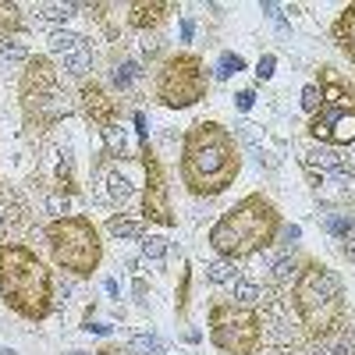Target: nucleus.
Masks as SVG:
<instances>
[{
    "mask_svg": "<svg viewBox=\"0 0 355 355\" xmlns=\"http://www.w3.org/2000/svg\"><path fill=\"white\" fill-rule=\"evenodd\" d=\"M185 185L196 196H220L239 178V153L234 139L217 121H199L185 135V157H182Z\"/></svg>",
    "mask_w": 355,
    "mask_h": 355,
    "instance_id": "1",
    "label": "nucleus"
},
{
    "mask_svg": "<svg viewBox=\"0 0 355 355\" xmlns=\"http://www.w3.org/2000/svg\"><path fill=\"white\" fill-rule=\"evenodd\" d=\"M0 295L25 320H43L50 313V270L36 252L0 242Z\"/></svg>",
    "mask_w": 355,
    "mask_h": 355,
    "instance_id": "2",
    "label": "nucleus"
},
{
    "mask_svg": "<svg viewBox=\"0 0 355 355\" xmlns=\"http://www.w3.org/2000/svg\"><path fill=\"white\" fill-rule=\"evenodd\" d=\"M274 234H277L274 206L263 196H245L234 210H227L214 224L210 245L227 259H239V256H252L256 249H266L274 242Z\"/></svg>",
    "mask_w": 355,
    "mask_h": 355,
    "instance_id": "3",
    "label": "nucleus"
},
{
    "mask_svg": "<svg viewBox=\"0 0 355 355\" xmlns=\"http://www.w3.org/2000/svg\"><path fill=\"white\" fill-rule=\"evenodd\" d=\"M295 306H299V316L313 334H331L341 323V313H345L341 281L327 270V266L309 263L299 274V284H295Z\"/></svg>",
    "mask_w": 355,
    "mask_h": 355,
    "instance_id": "4",
    "label": "nucleus"
},
{
    "mask_svg": "<svg viewBox=\"0 0 355 355\" xmlns=\"http://www.w3.org/2000/svg\"><path fill=\"white\" fill-rule=\"evenodd\" d=\"M50 252H53V263L61 270H71V274H93L100 266V234L93 227L89 217H61L53 220L50 231Z\"/></svg>",
    "mask_w": 355,
    "mask_h": 355,
    "instance_id": "5",
    "label": "nucleus"
},
{
    "mask_svg": "<svg viewBox=\"0 0 355 355\" xmlns=\"http://www.w3.org/2000/svg\"><path fill=\"white\" fill-rule=\"evenodd\" d=\"M206 96V71L196 53H174L160 68L157 100L167 107H192Z\"/></svg>",
    "mask_w": 355,
    "mask_h": 355,
    "instance_id": "6",
    "label": "nucleus"
},
{
    "mask_svg": "<svg viewBox=\"0 0 355 355\" xmlns=\"http://www.w3.org/2000/svg\"><path fill=\"white\" fill-rule=\"evenodd\" d=\"M309 132H313V139L334 142V146L355 142V85L334 82L327 93H323V103L313 117Z\"/></svg>",
    "mask_w": 355,
    "mask_h": 355,
    "instance_id": "7",
    "label": "nucleus"
},
{
    "mask_svg": "<svg viewBox=\"0 0 355 355\" xmlns=\"http://www.w3.org/2000/svg\"><path fill=\"white\" fill-rule=\"evenodd\" d=\"M210 334L227 355H252L259 345V320L245 309L217 306L210 313Z\"/></svg>",
    "mask_w": 355,
    "mask_h": 355,
    "instance_id": "8",
    "label": "nucleus"
},
{
    "mask_svg": "<svg viewBox=\"0 0 355 355\" xmlns=\"http://www.w3.org/2000/svg\"><path fill=\"white\" fill-rule=\"evenodd\" d=\"M146 217L171 227L174 217H171V202H167V182H164V167L160 160L146 150Z\"/></svg>",
    "mask_w": 355,
    "mask_h": 355,
    "instance_id": "9",
    "label": "nucleus"
},
{
    "mask_svg": "<svg viewBox=\"0 0 355 355\" xmlns=\"http://www.w3.org/2000/svg\"><path fill=\"white\" fill-rule=\"evenodd\" d=\"M82 100H85V114H89V121H96L100 128H110L114 125V103L103 96V89H96V85H85L82 89Z\"/></svg>",
    "mask_w": 355,
    "mask_h": 355,
    "instance_id": "10",
    "label": "nucleus"
},
{
    "mask_svg": "<svg viewBox=\"0 0 355 355\" xmlns=\"http://www.w3.org/2000/svg\"><path fill=\"white\" fill-rule=\"evenodd\" d=\"M334 40L341 43V50L355 61V4L341 11V18H338V25H334Z\"/></svg>",
    "mask_w": 355,
    "mask_h": 355,
    "instance_id": "11",
    "label": "nucleus"
},
{
    "mask_svg": "<svg viewBox=\"0 0 355 355\" xmlns=\"http://www.w3.org/2000/svg\"><path fill=\"white\" fill-rule=\"evenodd\" d=\"M306 164H309V167H320V171L338 174V171H345L348 157L338 153V150H327V146H320V150H309V153H306Z\"/></svg>",
    "mask_w": 355,
    "mask_h": 355,
    "instance_id": "12",
    "label": "nucleus"
},
{
    "mask_svg": "<svg viewBox=\"0 0 355 355\" xmlns=\"http://www.w3.org/2000/svg\"><path fill=\"white\" fill-rule=\"evenodd\" d=\"M107 231L114 234V239H139L142 234V220H135V217H110V224H107Z\"/></svg>",
    "mask_w": 355,
    "mask_h": 355,
    "instance_id": "13",
    "label": "nucleus"
},
{
    "mask_svg": "<svg viewBox=\"0 0 355 355\" xmlns=\"http://www.w3.org/2000/svg\"><path fill=\"white\" fill-rule=\"evenodd\" d=\"M82 46H85V40H82L78 33H53V36H50V50H53V53H64V57H68V53H75V50H82Z\"/></svg>",
    "mask_w": 355,
    "mask_h": 355,
    "instance_id": "14",
    "label": "nucleus"
},
{
    "mask_svg": "<svg viewBox=\"0 0 355 355\" xmlns=\"http://www.w3.org/2000/svg\"><path fill=\"white\" fill-rule=\"evenodd\" d=\"M132 192H135V189H132V182H128L125 174H117V171H114V174L107 178V196H110L114 202H128Z\"/></svg>",
    "mask_w": 355,
    "mask_h": 355,
    "instance_id": "15",
    "label": "nucleus"
},
{
    "mask_svg": "<svg viewBox=\"0 0 355 355\" xmlns=\"http://www.w3.org/2000/svg\"><path fill=\"white\" fill-rule=\"evenodd\" d=\"M89 68H93V50L89 46H82V50H75V53H68L64 57V71H71V75H85Z\"/></svg>",
    "mask_w": 355,
    "mask_h": 355,
    "instance_id": "16",
    "label": "nucleus"
},
{
    "mask_svg": "<svg viewBox=\"0 0 355 355\" xmlns=\"http://www.w3.org/2000/svg\"><path fill=\"white\" fill-rule=\"evenodd\" d=\"M160 11H167V4H135L132 25H135V28H146V25H157V21H160Z\"/></svg>",
    "mask_w": 355,
    "mask_h": 355,
    "instance_id": "17",
    "label": "nucleus"
},
{
    "mask_svg": "<svg viewBox=\"0 0 355 355\" xmlns=\"http://www.w3.org/2000/svg\"><path fill=\"white\" fill-rule=\"evenodd\" d=\"M210 281L214 284H239V266L227 263V259H217L210 266Z\"/></svg>",
    "mask_w": 355,
    "mask_h": 355,
    "instance_id": "18",
    "label": "nucleus"
},
{
    "mask_svg": "<svg viewBox=\"0 0 355 355\" xmlns=\"http://www.w3.org/2000/svg\"><path fill=\"white\" fill-rule=\"evenodd\" d=\"M132 348H135L139 355H164V352H167V345H164L157 334H135V338H132Z\"/></svg>",
    "mask_w": 355,
    "mask_h": 355,
    "instance_id": "19",
    "label": "nucleus"
},
{
    "mask_svg": "<svg viewBox=\"0 0 355 355\" xmlns=\"http://www.w3.org/2000/svg\"><path fill=\"white\" fill-rule=\"evenodd\" d=\"M36 15H40L43 21H68V18L75 15V4H40Z\"/></svg>",
    "mask_w": 355,
    "mask_h": 355,
    "instance_id": "20",
    "label": "nucleus"
},
{
    "mask_svg": "<svg viewBox=\"0 0 355 355\" xmlns=\"http://www.w3.org/2000/svg\"><path fill=\"white\" fill-rule=\"evenodd\" d=\"M142 256L150 259V266H160L164 256H167V242L157 239V234H153V239H146V242H142Z\"/></svg>",
    "mask_w": 355,
    "mask_h": 355,
    "instance_id": "21",
    "label": "nucleus"
},
{
    "mask_svg": "<svg viewBox=\"0 0 355 355\" xmlns=\"http://www.w3.org/2000/svg\"><path fill=\"white\" fill-rule=\"evenodd\" d=\"M234 302H239V306H252V302H259V288L249 284V281H239V284H234Z\"/></svg>",
    "mask_w": 355,
    "mask_h": 355,
    "instance_id": "22",
    "label": "nucleus"
},
{
    "mask_svg": "<svg viewBox=\"0 0 355 355\" xmlns=\"http://www.w3.org/2000/svg\"><path fill=\"white\" fill-rule=\"evenodd\" d=\"M135 78H139V64H135V61H125L121 68L114 71V85H117V89H128Z\"/></svg>",
    "mask_w": 355,
    "mask_h": 355,
    "instance_id": "23",
    "label": "nucleus"
},
{
    "mask_svg": "<svg viewBox=\"0 0 355 355\" xmlns=\"http://www.w3.org/2000/svg\"><path fill=\"white\" fill-rule=\"evenodd\" d=\"M242 68H245V61H242L239 53H224V57H220V68H217V75H220V78H231V75H239Z\"/></svg>",
    "mask_w": 355,
    "mask_h": 355,
    "instance_id": "24",
    "label": "nucleus"
},
{
    "mask_svg": "<svg viewBox=\"0 0 355 355\" xmlns=\"http://www.w3.org/2000/svg\"><path fill=\"white\" fill-rule=\"evenodd\" d=\"M0 53H4L8 61H28V50H25L21 43H15V40H4V43H0Z\"/></svg>",
    "mask_w": 355,
    "mask_h": 355,
    "instance_id": "25",
    "label": "nucleus"
},
{
    "mask_svg": "<svg viewBox=\"0 0 355 355\" xmlns=\"http://www.w3.org/2000/svg\"><path fill=\"white\" fill-rule=\"evenodd\" d=\"M320 103H323V89H320V85H306V89H302V107H306V110H316Z\"/></svg>",
    "mask_w": 355,
    "mask_h": 355,
    "instance_id": "26",
    "label": "nucleus"
},
{
    "mask_svg": "<svg viewBox=\"0 0 355 355\" xmlns=\"http://www.w3.org/2000/svg\"><path fill=\"white\" fill-rule=\"evenodd\" d=\"M352 227H355L352 217H327V231H331V234H348Z\"/></svg>",
    "mask_w": 355,
    "mask_h": 355,
    "instance_id": "27",
    "label": "nucleus"
},
{
    "mask_svg": "<svg viewBox=\"0 0 355 355\" xmlns=\"http://www.w3.org/2000/svg\"><path fill=\"white\" fill-rule=\"evenodd\" d=\"M291 270H295V259H291V256H277V259H274V277L284 281V277H291Z\"/></svg>",
    "mask_w": 355,
    "mask_h": 355,
    "instance_id": "28",
    "label": "nucleus"
},
{
    "mask_svg": "<svg viewBox=\"0 0 355 355\" xmlns=\"http://www.w3.org/2000/svg\"><path fill=\"white\" fill-rule=\"evenodd\" d=\"M103 135H107V142H110V150H121V153H125V132H117V125L103 128Z\"/></svg>",
    "mask_w": 355,
    "mask_h": 355,
    "instance_id": "29",
    "label": "nucleus"
},
{
    "mask_svg": "<svg viewBox=\"0 0 355 355\" xmlns=\"http://www.w3.org/2000/svg\"><path fill=\"white\" fill-rule=\"evenodd\" d=\"M4 21H8L11 28L18 25V8H15V4H0V25H4ZM0 36H4V28H0Z\"/></svg>",
    "mask_w": 355,
    "mask_h": 355,
    "instance_id": "30",
    "label": "nucleus"
},
{
    "mask_svg": "<svg viewBox=\"0 0 355 355\" xmlns=\"http://www.w3.org/2000/svg\"><path fill=\"white\" fill-rule=\"evenodd\" d=\"M313 355H348V345L327 341V345H320V348H313Z\"/></svg>",
    "mask_w": 355,
    "mask_h": 355,
    "instance_id": "31",
    "label": "nucleus"
},
{
    "mask_svg": "<svg viewBox=\"0 0 355 355\" xmlns=\"http://www.w3.org/2000/svg\"><path fill=\"white\" fill-rule=\"evenodd\" d=\"M274 64H277L274 53H266L263 61H259V68H256V75H259V78H270V75H274Z\"/></svg>",
    "mask_w": 355,
    "mask_h": 355,
    "instance_id": "32",
    "label": "nucleus"
},
{
    "mask_svg": "<svg viewBox=\"0 0 355 355\" xmlns=\"http://www.w3.org/2000/svg\"><path fill=\"white\" fill-rule=\"evenodd\" d=\"M85 331H89V334H110L107 323H85Z\"/></svg>",
    "mask_w": 355,
    "mask_h": 355,
    "instance_id": "33",
    "label": "nucleus"
},
{
    "mask_svg": "<svg viewBox=\"0 0 355 355\" xmlns=\"http://www.w3.org/2000/svg\"><path fill=\"white\" fill-rule=\"evenodd\" d=\"M252 100H256L252 93H239V110H249V107H252Z\"/></svg>",
    "mask_w": 355,
    "mask_h": 355,
    "instance_id": "34",
    "label": "nucleus"
},
{
    "mask_svg": "<svg viewBox=\"0 0 355 355\" xmlns=\"http://www.w3.org/2000/svg\"><path fill=\"white\" fill-rule=\"evenodd\" d=\"M182 40H192V21H189V18L182 21Z\"/></svg>",
    "mask_w": 355,
    "mask_h": 355,
    "instance_id": "35",
    "label": "nucleus"
},
{
    "mask_svg": "<svg viewBox=\"0 0 355 355\" xmlns=\"http://www.w3.org/2000/svg\"><path fill=\"white\" fill-rule=\"evenodd\" d=\"M345 256H348V259H352V263H355V239H352V242H348V245H345Z\"/></svg>",
    "mask_w": 355,
    "mask_h": 355,
    "instance_id": "36",
    "label": "nucleus"
},
{
    "mask_svg": "<svg viewBox=\"0 0 355 355\" xmlns=\"http://www.w3.org/2000/svg\"><path fill=\"white\" fill-rule=\"evenodd\" d=\"M0 355H15V352H11V348H0Z\"/></svg>",
    "mask_w": 355,
    "mask_h": 355,
    "instance_id": "37",
    "label": "nucleus"
},
{
    "mask_svg": "<svg viewBox=\"0 0 355 355\" xmlns=\"http://www.w3.org/2000/svg\"><path fill=\"white\" fill-rule=\"evenodd\" d=\"M71 355H85V352H71Z\"/></svg>",
    "mask_w": 355,
    "mask_h": 355,
    "instance_id": "38",
    "label": "nucleus"
}]
</instances>
